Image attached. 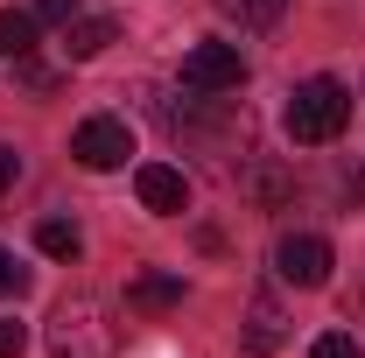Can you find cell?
I'll use <instances>...</instances> for the list:
<instances>
[{"instance_id":"3957f363","label":"cell","mask_w":365,"mask_h":358,"mask_svg":"<svg viewBox=\"0 0 365 358\" xmlns=\"http://www.w3.org/2000/svg\"><path fill=\"white\" fill-rule=\"evenodd\" d=\"M330 267H337V253H330L323 232H281V239H274V274H281L288 288H323Z\"/></svg>"},{"instance_id":"8992f818","label":"cell","mask_w":365,"mask_h":358,"mask_svg":"<svg viewBox=\"0 0 365 358\" xmlns=\"http://www.w3.org/2000/svg\"><path fill=\"white\" fill-rule=\"evenodd\" d=\"M134 197L155 218H182V211H190V176H182L176 162H140L134 169Z\"/></svg>"},{"instance_id":"ba28073f","label":"cell","mask_w":365,"mask_h":358,"mask_svg":"<svg viewBox=\"0 0 365 358\" xmlns=\"http://www.w3.org/2000/svg\"><path fill=\"white\" fill-rule=\"evenodd\" d=\"M113 36H120V29H113L106 14H78V21L63 29V49H71V63H91V56L113 43Z\"/></svg>"},{"instance_id":"5bb4252c","label":"cell","mask_w":365,"mask_h":358,"mask_svg":"<svg viewBox=\"0 0 365 358\" xmlns=\"http://www.w3.org/2000/svg\"><path fill=\"white\" fill-rule=\"evenodd\" d=\"M21 288H29V267H21V260L0 246V295H21Z\"/></svg>"},{"instance_id":"6da1fadb","label":"cell","mask_w":365,"mask_h":358,"mask_svg":"<svg viewBox=\"0 0 365 358\" xmlns=\"http://www.w3.org/2000/svg\"><path fill=\"white\" fill-rule=\"evenodd\" d=\"M120 352V323L106 295H63L49 310V358H113Z\"/></svg>"},{"instance_id":"2e32d148","label":"cell","mask_w":365,"mask_h":358,"mask_svg":"<svg viewBox=\"0 0 365 358\" xmlns=\"http://www.w3.org/2000/svg\"><path fill=\"white\" fill-rule=\"evenodd\" d=\"M21 352H29V330L14 316H0V358H21Z\"/></svg>"},{"instance_id":"8fae6325","label":"cell","mask_w":365,"mask_h":358,"mask_svg":"<svg viewBox=\"0 0 365 358\" xmlns=\"http://www.w3.org/2000/svg\"><path fill=\"white\" fill-rule=\"evenodd\" d=\"M36 246H43L49 260H78V253H85V232H78L71 218H43L36 225Z\"/></svg>"},{"instance_id":"277c9868","label":"cell","mask_w":365,"mask_h":358,"mask_svg":"<svg viewBox=\"0 0 365 358\" xmlns=\"http://www.w3.org/2000/svg\"><path fill=\"white\" fill-rule=\"evenodd\" d=\"M246 85V56L239 43H197L182 56V91H197V98H211V91H239Z\"/></svg>"},{"instance_id":"30bf717a","label":"cell","mask_w":365,"mask_h":358,"mask_svg":"<svg viewBox=\"0 0 365 358\" xmlns=\"http://www.w3.org/2000/svg\"><path fill=\"white\" fill-rule=\"evenodd\" d=\"M36 49V14H21V7H0V63H21Z\"/></svg>"},{"instance_id":"e0dca14e","label":"cell","mask_w":365,"mask_h":358,"mask_svg":"<svg viewBox=\"0 0 365 358\" xmlns=\"http://www.w3.org/2000/svg\"><path fill=\"white\" fill-rule=\"evenodd\" d=\"M14 176H21V148H7V140H0V197L14 190Z\"/></svg>"},{"instance_id":"4fadbf2b","label":"cell","mask_w":365,"mask_h":358,"mask_svg":"<svg viewBox=\"0 0 365 358\" xmlns=\"http://www.w3.org/2000/svg\"><path fill=\"white\" fill-rule=\"evenodd\" d=\"M309 358H365V344L351 337V330H323L317 344H309Z\"/></svg>"},{"instance_id":"7c38bea8","label":"cell","mask_w":365,"mask_h":358,"mask_svg":"<svg viewBox=\"0 0 365 358\" xmlns=\"http://www.w3.org/2000/svg\"><path fill=\"white\" fill-rule=\"evenodd\" d=\"M218 7H225L239 29H274V21L288 14V0H218Z\"/></svg>"},{"instance_id":"9a60e30c","label":"cell","mask_w":365,"mask_h":358,"mask_svg":"<svg viewBox=\"0 0 365 358\" xmlns=\"http://www.w3.org/2000/svg\"><path fill=\"white\" fill-rule=\"evenodd\" d=\"M36 21H56V29H71V21H78V0H36Z\"/></svg>"},{"instance_id":"5b68a950","label":"cell","mask_w":365,"mask_h":358,"mask_svg":"<svg viewBox=\"0 0 365 358\" xmlns=\"http://www.w3.org/2000/svg\"><path fill=\"white\" fill-rule=\"evenodd\" d=\"M71 155L85 162L91 176L127 169V155H134V127H127V120H113V113H98V120H85V127L71 134Z\"/></svg>"},{"instance_id":"7a4b0ae2","label":"cell","mask_w":365,"mask_h":358,"mask_svg":"<svg viewBox=\"0 0 365 358\" xmlns=\"http://www.w3.org/2000/svg\"><path fill=\"white\" fill-rule=\"evenodd\" d=\"M288 140H302V148H323V140H337L351 127V91L337 85V78H302V85L288 91Z\"/></svg>"},{"instance_id":"9c48e42d","label":"cell","mask_w":365,"mask_h":358,"mask_svg":"<svg viewBox=\"0 0 365 358\" xmlns=\"http://www.w3.org/2000/svg\"><path fill=\"white\" fill-rule=\"evenodd\" d=\"M182 302V274H140L127 288V310H176Z\"/></svg>"},{"instance_id":"52a82bcc","label":"cell","mask_w":365,"mask_h":358,"mask_svg":"<svg viewBox=\"0 0 365 358\" xmlns=\"http://www.w3.org/2000/svg\"><path fill=\"white\" fill-rule=\"evenodd\" d=\"M239 344L253 358H274L281 344H288V310H281V295L274 288H260L253 302H246V323H239Z\"/></svg>"}]
</instances>
